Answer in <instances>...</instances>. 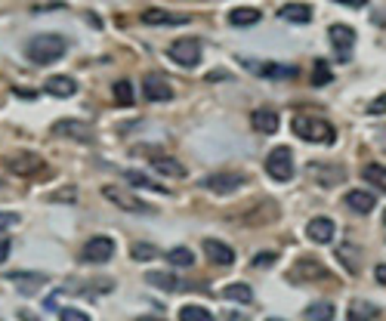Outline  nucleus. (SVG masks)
<instances>
[{
	"instance_id": "f257e3e1",
	"label": "nucleus",
	"mask_w": 386,
	"mask_h": 321,
	"mask_svg": "<svg viewBox=\"0 0 386 321\" xmlns=\"http://www.w3.org/2000/svg\"><path fill=\"white\" fill-rule=\"evenodd\" d=\"M65 37L59 34H37L34 41L28 44V56L37 62V65H50V62H56L65 56Z\"/></svg>"
},
{
	"instance_id": "f03ea898",
	"label": "nucleus",
	"mask_w": 386,
	"mask_h": 321,
	"mask_svg": "<svg viewBox=\"0 0 386 321\" xmlns=\"http://www.w3.org/2000/svg\"><path fill=\"white\" fill-rule=\"evenodd\" d=\"M293 133L300 139H306V143H334L337 139L334 127L328 121H321V117H297L293 121Z\"/></svg>"
},
{
	"instance_id": "7ed1b4c3",
	"label": "nucleus",
	"mask_w": 386,
	"mask_h": 321,
	"mask_svg": "<svg viewBox=\"0 0 386 321\" xmlns=\"http://www.w3.org/2000/svg\"><path fill=\"white\" fill-rule=\"evenodd\" d=\"M266 170L272 179H281V183H288V179L293 176V155L288 145H278L272 148V155L266 158Z\"/></svg>"
},
{
	"instance_id": "20e7f679",
	"label": "nucleus",
	"mask_w": 386,
	"mask_h": 321,
	"mask_svg": "<svg viewBox=\"0 0 386 321\" xmlns=\"http://www.w3.org/2000/svg\"><path fill=\"white\" fill-rule=\"evenodd\" d=\"M4 164H6V170H10V173H15V176H34V170L44 167V161L37 158L34 152H25V148H19V152L6 155Z\"/></svg>"
},
{
	"instance_id": "39448f33",
	"label": "nucleus",
	"mask_w": 386,
	"mask_h": 321,
	"mask_svg": "<svg viewBox=\"0 0 386 321\" xmlns=\"http://www.w3.org/2000/svg\"><path fill=\"white\" fill-rule=\"evenodd\" d=\"M167 53H170V59H173L176 65H182V68H195L201 62V44L195 41V37H182V41H176Z\"/></svg>"
},
{
	"instance_id": "423d86ee",
	"label": "nucleus",
	"mask_w": 386,
	"mask_h": 321,
	"mask_svg": "<svg viewBox=\"0 0 386 321\" xmlns=\"http://www.w3.org/2000/svg\"><path fill=\"white\" fill-rule=\"evenodd\" d=\"M201 189H207V192H213V195H232L235 189H241L244 185V176L241 173H211V176H204L201 179Z\"/></svg>"
},
{
	"instance_id": "0eeeda50",
	"label": "nucleus",
	"mask_w": 386,
	"mask_h": 321,
	"mask_svg": "<svg viewBox=\"0 0 386 321\" xmlns=\"http://www.w3.org/2000/svg\"><path fill=\"white\" fill-rule=\"evenodd\" d=\"M102 195H105L108 201H112L114 207H121V210H130V214H152V207H149V204H142V201H139L136 195L124 192L121 185H105Z\"/></svg>"
},
{
	"instance_id": "6e6552de",
	"label": "nucleus",
	"mask_w": 386,
	"mask_h": 321,
	"mask_svg": "<svg viewBox=\"0 0 386 321\" xmlns=\"http://www.w3.org/2000/svg\"><path fill=\"white\" fill-rule=\"evenodd\" d=\"M81 256H84V263H108L114 256V241L96 235V238H90L87 244H84V254Z\"/></svg>"
},
{
	"instance_id": "1a4fd4ad",
	"label": "nucleus",
	"mask_w": 386,
	"mask_h": 321,
	"mask_svg": "<svg viewBox=\"0 0 386 321\" xmlns=\"http://www.w3.org/2000/svg\"><path fill=\"white\" fill-rule=\"evenodd\" d=\"M334 235H337V225L328 216H315L312 223H306V238L315 241V244H331Z\"/></svg>"
},
{
	"instance_id": "9d476101",
	"label": "nucleus",
	"mask_w": 386,
	"mask_h": 321,
	"mask_svg": "<svg viewBox=\"0 0 386 321\" xmlns=\"http://www.w3.org/2000/svg\"><path fill=\"white\" fill-rule=\"evenodd\" d=\"M142 93H145V99H152V103H170V99H173L170 84L164 77H154V74H149L142 81Z\"/></svg>"
},
{
	"instance_id": "9b49d317",
	"label": "nucleus",
	"mask_w": 386,
	"mask_h": 321,
	"mask_svg": "<svg viewBox=\"0 0 386 321\" xmlns=\"http://www.w3.org/2000/svg\"><path fill=\"white\" fill-rule=\"evenodd\" d=\"M328 37H331V44H334V50H340V59L350 56V50L355 46V31L350 25H331Z\"/></svg>"
},
{
	"instance_id": "f8f14e48",
	"label": "nucleus",
	"mask_w": 386,
	"mask_h": 321,
	"mask_svg": "<svg viewBox=\"0 0 386 321\" xmlns=\"http://www.w3.org/2000/svg\"><path fill=\"white\" fill-rule=\"evenodd\" d=\"M6 281H13L22 294H34V291H41V287L46 284V275H44V272H37V275H34V272H10Z\"/></svg>"
},
{
	"instance_id": "ddd939ff",
	"label": "nucleus",
	"mask_w": 386,
	"mask_h": 321,
	"mask_svg": "<svg viewBox=\"0 0 386 321\" xmlns=\"http://www.w3.org/2000/svg\"><path fill=\"white\" fill-rule=\"evenodd\" d=\"M204 254H207V260L216 263V266L235 263V250H232L229 244H222V241H216V238H207L204 241Z\"/></svg>"
},
{
	"instance_id": "4468645a",
	"label": "nucleus",
	"mask_w": 386,
	"mask_h": 321,
	"mask_svg": "<svg viewBox=\"0 0 386 321\" xmlns=\"http://www.w3.org/2000/svg\"><path fill=\"white\" fill-rule=\"evenodd\" d=\"M142 22L145 25H185L189 22V15H180V13H167V10H145L142 13Z\"/></svg>"
},
{
	"instance_id": "2eb2a0df",
	"label": "nucleus",
	"mask_w": 386,
	"mask_h": 321,
	"mask_svg": "<svg viewBox=\"0 0 386 321\" xmlns=\"http://www.w3.org/2000/svg\"><path fill=\"white\" fill-rule=\"evenodd\" d=\"M346 207L355 210V214H371V210L377 207V198L371 192H359V189H352L350 195H346Z\"/></svg>"
},
{
	"instance_id": "dca6fc26",
	"label": "nucleus",
	"mask_w": 386,
	"mask_h": 321,
	"mask_svg": "<svg viewBox=\"0 0 386 321\" xmlns=\"http://www.w3.org/2000/svg\"><path fill=\"white\" fill-rule=\"evenodd\" d=\"M278 15H281V19H288V22H293V25H306V22L312 19V6H306V4H284L281 10H278Z\"/></svg>"
},
{
	"instance_id": "f3484780",
	"label": "nucleus",
	"mask_w": 386,
	"mask_h": 321,
	"mask_svg": "<svg viewBox=\"0 0 386 321\" xmlns=\"http://www.w3.org/2000/svg\"><path fill=\"white\" fill-rule=\"evenodd\" d=\"M152 170L161 176H185V167L176 158H167V155H154L152 158Z\"/></svg>"
},
{
	"instance_id": "a211bd4d",
	"label": "nucleus",
	"mask_w": 386,
	"mask_h": 321,
	"mask_svg": "<svg viewBox=\"0 0 386 321\" xmlns=\"http://www.w3.org/2000/svg\"><path fill=\"white\" fill-rule=\"evenodd\" d=\"M262 15H260V10H253V6H238V10L229 13V25H235V28H251V25H257Z\"/></svg>"
},
{
	"instance_id": "6ab92c4d",
	"label": "nucleus",
	"mask_w": 386,
	"mask_h": 321,
	"mask_svg": "<svg viewBox=\"0 0 386 321\" xmlns=\"http://www.w3.org/2000/svg\"><path fill=\"white\" fill-rule=\"evenodd\" d=\"M244 65L253 68V72H262V77H293V74H297V68L275 65V62H244Z\"/></svg>"
},
{
	"instance_id": "aec40b11",
	"label": "nucleus",
	"mask_w": 386,
	"mask_h": 321,
	"mask_svg": "<svg viewBox=\"0 0 386 321\" xmlns=\"http://www.w3.org/2000/svg\"><path fill=\"white\" fill-rule=\"evenodd\" d=\"M124 176H127V183H130V185H136V189H149V192H158V195H170L167 185H161L158 179H149L145 173H136V170H127V173H124Z\"/></svg>"
},
{
	"instance_id": "412c9836",
	"label": "nucleus",
	"mask_w": 386,
	"mask_h": 321,
	"mask_svg": "<svg viewBox=\"0 0 386 321\" xmlns=\"http://www.w3.org/2000/svg\"><path fill=\"white\" fill-rule=\"evenodd\" d=\"M74 90H77V84L72 77H50V81H46V93H50V96L65 99V96H74Z\"/></svg>"
},
{
	"instance_id": "4be33fe9",
	"label": "nucleus",
	"mask_w": 386,
	"mask_h": 321,
	"mask_svg": "<svg viewBox=\"0 0 386 321\" xmlns=\"http://www.w3.org/2000/svg\"><path fill=\"white\" fill-rule=\"evenodd\" d=\"M377 315H380V309L374 303H365V300L350 303V321H374Z\"/></svg>"
},
{
	"instance_id": "5701e85b",
	"label": "nucleus",
	"mask_w": 386,
	"mask_h": 321,
	"mask_svg": "<svg viewBox=\"0 0 386 321\" xmlns=\"http://www.w3.org/2000/svg\"><path fill=\"white\" fill-rule=\"evenodd\" d=\"M253 127H257L260 133H275L278 130V114L269 112V108H260V112H253Z\"/></svg>"
},
{
	"instance_id": "b1692460",
	"label": "nucleus",
	"mask_w": 386,
	"mask_h": 321,
	"mask_svg": "<svg viewBox=\"0 0 386 321\" xmlns=\"http://www.w3.org/2000/svg\"><path fill=\"white\" fill-rule=\"evenodd\" d=\"M306 321H334V303L319 300L312 306H306Z\"/></svg>"
},
{
	"instance_id": "393cba45",
	"label": "nucleus",
	"mask_w": 386,
	"mask_h": 321,
	"mask_svg": "<svg viewBox=\"0 0 386 321\" xmlns=\"http://www.w3.org/2000/svg\"><path fill=\"white\" fill-rule=\"evenodd\" d=\"M145 281L154 287H161V291H180V278H176L173 272H149Z\"/></svg>"
},
{
	"instance_id": "a878e982",
	"label": "nucleus",
	"mask_w": 386,
	"mask_h": 321,
	"mask_svg": "<svg viewBox=\"0 0 386 321\" xmlns=\"http://www.w3.org/2000/svg\"><path fill=\"white\" fill-rule=\"evenodd\" d=\"M222 296L232 300V303H251L253 300V291L247 284H229L226 291H222Z\"/></svg>"
},
{
	"instance_id": "bb28decb",
	"label": "nucleus",
	"mask_w": 386,
	"mask_h": 321,
	"mask_svg": "<svg viewBox=\"0 0 386 321\" xmlns=\"http://www.w3.org/2000/svg\"><path fill=\"white\" fill-rule=\"evenodd\" d=\"M72 291H90V294H108L114 291V281H84V284H77V281H72Z\"/></svg>"
},
{
	"instance_id": "cd10ccee",
	"label": "nucleus",
	"mask_w": 386,
	"mask_h": 321,
	"mask_svg": "<svg viewBox=\"0 0 386 321\" xmlns=\"http://www.w3.org/2000/svg\"><path fill=\"white\" fill-rule=\"evenodd\" d=\"M56 133H72V136H77V139H93V130H87V127H81L77 121H62V124H56Z\"/></svg>"
},
{
	"instance_id": "c85d7f7f",
	"label": "nucleus",
	"mask_w": 386,
	"mask_h": 321,
	"mask_svg": "<svg viewBox=\"0 0 386 321\" xmlns=\"http://www.w3.org/2000/svg\"><path fill=\"white\" fill-rule=\"evenodd\" d=\"M114 103H118V105H133V84H130V81L114 84Z\"/></svg>"
},
{
	"instance_id": "c756f323",
	"label": "nucleus",
	"mask_w": 386,
	"mask_h": 321,
	"mask_svg": "<svg viewBox=\"0 0 386 321\" xmlns=\"http://www.w3.org/2000/svg\"><path fill=\"white\" fill-rule=\"evenodd\" d=\"M180 321H213V315L204 306H182L180 309Z\"/></svg>"
},
{
	"instance_id": "7c9ffc66",
	"label": "nucleus",
	"mask_w": 386,
	"mask_h": 321,
	"mask_svg": "<svg viewBox=\"0 0 386 321\" xmlns=\"http://www.w3.org/2000/svg\"><path fill=\"white\" fill-rule=\"evenodd\" d=\"M167 260L173 266H192L195 263V256H192L189 247H173V250H167Z\"/></svg>"
},
{
	"instance_id": "2f4dec72",
	"label": "nucleus",
	"mask_w": 386,
	"mask_h": 321,
	"mask_svg": "<svg viewBox=\"0 0 386 321\" xmlns=\"http://www.w3.org/2000/svg\"><path fill=\"white\" fill-rule=\"evenodd\" d=\"M130 256L139 263H145V260H154L158 256V247H152V244H133L130 247Z\"/></svg>"
},
{
	"instance_id": "473e14b6",
	"label": "nucleus",
	"mask_w": 386,
	"mask_h": 321,
	"mask_svg": "<svg viewBox=\"0 0 386 321\" xmlns=\"http://www.w3.org/2000/svg\"><path fill=\"white\" fill-rule=\"evenodd\" d=\"M361 176H365L371 185H377V189H380V192L386 189V179H383V167H377V164H371V167H365V173H361Z\"/></svg>"
},
{
	"instance_id": "72a5a7b5",
	"label": "nucleus",
	"mask_w": 386,
	"mask_h": 321,
	"mask_svg": "<svg viewBox=\"0 0 386 321\" xmlns=\"http://www.w3.org/2000/svg\"><path fill=\"white\" fill-rule=\"evenodd\" d=\"M331 81V72H328V62H315V74H312V84L315 87H321V84H328Z\"/></svg>"
},
{
	"instance_id": "f704fd0d",
	"label": "nucleus",
	"mask_w": 386,
	"mask_h": 321,
	"mask_svg": "<svg viewBox=\"0 0 386 321\" xmlns=\"http://www.w3.org/2000/svg\"><path fill=\"white\" fill-rule=\"evenodd\" d=\"M59 318L62 321H90V315H87V312H81V309H62Z\"/></svg>"
},
{
	"instance_id": "c9c22d12",
	"label": "nucleus",
	"mask_w": 386,
	"mask_h": 321,
	"mask_svg": "<svg viewBox=\"0 0 386 321\" xmlns=\"http://www.w3.org/2000/svg\"><path fill=\"white\" fill-rule=\"evenodd\" d=\"M13 223H19L15 214H0V229H6V225H13Z\"/></svg>"
},
{
	"instance_id": "e433bc0d",
	"label": "nucleus",
	"mask_w": 386,
	"mask_h": 321,
	"mask_svg": "<svg viewBox=\"0 0 386 321\" xmlns=\"http://www.w3.org/2000/svg\"><path fill=\"white\" fill-rule=\"evenodd\" d=\"M374 278H377V284H380V287L386 284V266H383V263L374 269Z\"/></svg>"
},
{
	"instance_id": "4c0bfd02",
	"label": "nucleus",
	"mask_w": 386,
	"mask_h": 321,
	"mask_svg": "<svg viewBox=\"0 0 386 321\" xmlns=\"http://www.w3.org/2000/svg\"><path fill=\"white\" fill-rule=\"evenodd\" d=\"M269 263H272V256L266 254V256H253V263H251V266H253V269H262V266H269Z\"/></svg>"
},
{
	"instance_id": "58836bf2",
	"label": "nucleus",
	"mask_w": 386,
	"mask_h": 321,
	"mask_svg": "<svg viewBox=\"0 0 386 321\" xmlns=\"http://www.w3.org/2000/svg\"><path fill=\"white\" fill-rule=\"evenodd\" d=\"M6 256H10V241H6V238H0V263H4Z\"/></svg>"
},
{
	"instance_id": "ea45409f",
	"label": "nucleus",
	"mask_w": 386,
	"mask_h": 321,
	"mask_svg": "<svg viewBox=\"0 0 386 321\" xmlns=\"http://www.w3.org/2000/svg\"><path fill=\"white\" fill-rule=\"evenodd\" d=\"M133 321H164V318H154V315H142V318H133Z\"/></svg>"
},
{
	"instance_id": "a19ab883",
	"label": "nucleus",
	"mask_w": 386,
	"mask_h": 321,
	"mask_svg": "<svg viewBox=\"0 0 386 321\" xmlns=\"http://www.w3.org/2000/svg\"><path fill=\"white\" fill-rule=\"evenodd\" d=\"M269 321H281V318H269Z\"/></svg>"
}]
</instances>
